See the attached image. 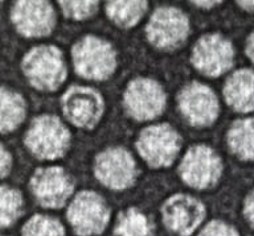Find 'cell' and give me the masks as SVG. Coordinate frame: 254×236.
Masks as SVG:
<instances>
[{
    "instance_id": "cell-1",
    "label": "cell",
    "mask_w": 254,
    "mask_h": 236,
    "mask_svg": "<svg viewBox=\"0 0 254 236\" xmlns=\"http://www.w3.org/2000/svg\"><path fill=\"white\" fill-rule=\"evenodd\" d=\"M23 71L32 86L44 91L59 89L66 78V66L59 47L41 45L28 51L23 59Z\"/></svg>"
},
{
    "instance_id": "cell-3",
    "label": "cell",
    "mask_w": 254,
    "mask_h": 236,
    "mask_svg": "<svg viewBox=\"0 0 254 236\" xmlns=\"http://www.w3.org/2000/svg\"><path fill=\"white\" fill-rule=\"evenodd\" d=\"M71 55L75 71L83 78L102 81L109 78L117 67L113 47L95 36H86L77 41Z\"/></svg>"
},
{
    "instance_id": "cell-2",
    "label": "cell",
    "mask_w": 254,
    "mask_h": 236,
    "mask_svg": "<svg viewBox=\"0 0 254 236\" xmlns=\"http://www.w3.org/2000/svg\"><path fill=\"white\" fill-rule=\"evenodd\" d=\"M25 145L40 160L63 157L70 145V132L52 115L36 118L25 135Z\"/></svg>"
},
{
    "instance_id": "cell-23",
    "label": "cell",
    "mask_w": 254,
    "mask_h": 236,
    "mask_svg": "<svg viewBox=\"0 0 254 236\" xmlns=\"http://www.w3.org/2000/svg\"><path fill=\"white\" fill-rule=\"evenodd\" d=\"M59 4L64 15L73 20L89 19L98 8L97 1H59Z\"/></svg>"
},
{
    "instance_id": "cell-28",
    "label": "cell",
    "mask_w": 254,
    "mask_h": 236,
    "mask_svg": "<svg viewBox=\"0 0 254 236\" xmlns=\"http://www.w3.org/2000/svg\"><path fill=\"white\" fill-rule=\"evenodd\" d=\"M192 4H194V5H198L200 8L210 9V8H213L214 5H218V4H221V1H192Z\"/></svg>"
},
{
    "instance_id": "cell-11",
    "label": "cell",
    "mask_w": 254,
    "mask_h": 236,
    "mask_svg": "<svg viewBox=\"0 0 254 236\" xmlns=\"http://www.w3.org/2000/svg\"><path fill=\"white\" fill-rule=\"evenodd\" d=\"M94 173L98 181L113 190L130 188L136 178V165L132 156L122 148L103 150L95 158Z\"/></svg>"
},
{
    "instance_id": "cell-13",
    "label": "cell",
    "mask_w": 254,
    "mask_h": 236,
    "mask_svg": "<svg viewBox=\"0 0 254 236\" xmlns=\"http://www.w3.org/2000/svg\"><path fill=\"white\" fill-rule=\"evenodd\" d=\"M178 104L184 119L192 126H209L218 115V102L214 93L198 82L190 83L180 91Z\"/></svg>"
},
{
    "instance_id": "cell-5",
    "label": "cell",
    "mask_w": 254,
    "mask_h": 236,
    "mask_svg": "<svg viewBox=\"0 0 254 236\" xmlns=\"http://www.w3.org/2000/svg\"><path fill=\"white\" fill-rule=\"evenodd\" d=\"M146 33L154 47L172 50L186 41L190 33V21L178 8L162 7L151 16Z\"/></svg>"
},
{
    "instance_id": "cell-9",
    "label": "cell",
    "mask_w": 254,
    "mask_h": 236,
    "mask_svg": "<svg viewBox=\"0 0 254 236\" xmlns=\"http://www.w3.org/2000/svg\"><path fill=\"white\" fill-rule=\"evenodd\" d=\"M123 102L130 116L136 120H151L164 110L166 93L154 79L138 78L128 83Z\"/></svg>"
},
{
    "instance_id": "cell-6",
    "label": "cell",
    "mask_w": 254,
    "mask_h": 236,
    "mask_svg": "<svg viewBox=\"0 0 254 236\" xmlns=\"http://www.w3.org/2000/svg\"><path fill=\"white\" fill-rule=\"evenodd\" d=\"M110 210L101 195L82 191L73 199L67 210V219L81 236L98 235L106 229Z\"/></svg>"
},
{
    "instance_id": "cell-15",
    "label": "cell",
    "mask_w": 254,
    "mask_h": 236,
    "mask_svg": "<svg viewBox=\"0 0 254 236\" xmlns=\"http://www.w3.org/2000/svg\"><path fill=\"white\" fill-rule=\"evenodd\" d=\"M12 23L25 37H43L55 27V11L48 1H17L12 8Z\"/></svg>"
},
{
    "instance_id": "cell-21",
    "label": "cell",
    "mask_w": 254,
    "mask_h": 236,
    "mask_svg": "<svg viewBox=\"0 0 254 236\" xmlns=\"http://www.w3.org/2000/svg\"><path fill=\"white\" fill-rule=\"evenodd\" d=\"M23 213V198L16 189L0 186V227L13 225Z\"/></svg>"
},
{
    "instance_id": "cell-30",
    "label": "cell",
    "mask_w": 254,
    "mask_h": 236,
    "mask_svg": "<svg viewBox=\"0 0 254 236\" xmlns=\"http://www.w3.org/2000/svg\"><path fill=\"white\" fill-rule=\"evenodd\" d=\"M0 4H1V3H0Z\"/></svg>"
},
{
    "instance_id": "cell-25",
    "label": "cell",
    "mask_w": 254,
    "mask_h": 236,
    "mask_svg": "<svg viewBox=\"0 0 254 236\" xmlns=\"http://www.w3.org/2000/svg\"><path fill=\"white\" fill-rule=\"evenodd\" d=\"M12 166L11 154L8 153L7 149L0 144V178L5 177Z\"/></svg>"
},
{
    "instance_id": "cell-14",
    "label": "cell",
    "mask_w": 254,
    "mask_h": 236,
    "mask_svg": "<svg viewBox=\"0 0 254 236\" xmlns=\"http://www.w3.org/2000/svg\"><path fill=\"white\" fill-rule=\"evenodd\" d=\"M163 221L171 231L180 236H188L201 225L205 207L201 202L186 194H176L162 207Z\"/></svg>"
},
{
    "instance_id": "cell-17",
    "label": "cell",
    "mask_w": 254,
    "mask_h": 236,
    "mask_svg": "<svg viewBox=\"0 0 254 236\" xmlns=\"http://www.w3.org/2000/svg\"><path fill=\"white\" fill-rule=\"evenodd\" d=\"M25 118V102L13 90L0 87V132L16 130Z\"/></svg>"
},
{
    "instance_id": "cell-7",
    "label": "cell",
    "mask_w": 254,
    "mask_h": 236,
    "mask_svg": "<svg viewBox=\"0 0 254 236\" xmlns=\"http://www.w3.org/2000/svg\"><path fill=\"white\" fill-rule=\"evenodd\" d=\"M31 189L40 205L48 209H60L73 193L74 181L63 168H40L32 176Z\"/></svg>"
},
{
    "instance_id": "cell-24",
    "label": "cell",
    "mask_w": 254,
    "mask_h": 236,
    "mask_svg": "<svg viewBox=\"0 0 254 236\" xmlns=\"http://www.w3.org/2000/svg\"><path fill=\"white\" fill-rule=\"evenodd\" d=\"M198 236H238L237 231L225 222L213 221L204 227Z\"/></svg>"
},
{
    "instance_id": "cell-20",
    "label": "cell",
    "mask_w": 254,
    "mask_h": 236,
    "mask_svg": "<svg viewBox=\"0 0 254 236\" xmlns=\"http://www.w3.org/2000/svg\"><path fill=\"white\" fill-rule=\"evenodd\" d=\"M117 236H151L150 221L146 215L139 213L138 210L128 209L119 215L115 226Z\"/></svg>"
},
{
    "instance_id": "cell-8",
    "label": "cell",
    "mask_w": 254,
    "mask_h": 236,
    "mask_svg": "<svg viewBox=\"0 0 254 236\" xmlns=\"http://www.w3.org/2000/svg\"><path fill=\"white\" fill-rule=\"evenodd\" d=\"M183 181L194 189H206L220 180L222 162L209 146H192L179 168Z\"/></svg>"
},
{
    "instance_id": "cell-29",
    "label": "cell",
    "mask_w": 254,
    "mask_h": 236,
    "mask_svg": "<svg viewBox=\"0 0 254 236\" xmlns=\"http://www.w3.org/2000/svg\"><path fill=\"white\" fill-rule=\"evenodd\" d=\"M237 4L245 11L254 12V1H237Z\"/></svg>"
},
{
    "instance_id": "cell-10",
    "label": "cell",
    "mask_w": 254,
    "mask_h": 236,
    "mask_svg": "<svg viewBox=\"0 0 254 236\" xmlns=\"http://www.w3.org/2000/svg\"><path fill=\"white\" fill-rule=\"evenodd\" d=\"M61 108L69 122L79 128L90 130L102 116L105 103L94 89L73 86L61 98Z\"/></svg>"
},
{
    "instance_id": "cell-18",
    "label": "cell",
    "mask_w": 254,
    "mask_h": 236,
    "mask_svg": "<svg viewBox=\"0 0 254 236\" xmlns=\"http://www.w3.org/2000/svg\"><path fill=\"white\" fill-rule=\"evenodd\" d=\"M228 144L238 158L254 160V119L234 122L228 131Z\"/></svg>"
},
{
    "instance_id": "cell-27",
    "label": "cell",
    "mask_w": 254,
    "mask_h": 236,
    "mask_svg": "<svg viewBox=\"0 0 254 236\" xmlns=\"http://www.w3.org/2000/svg\"><path fill=\"white\" fill-rule=\"evenodd\" d=\"M246 54L254 63V32L248 37V41H246Z\"/></svg>"
},
{
    "instance_id": "cell-4",
    "label": "cell",
    "mask_w": 254,
    "mask_h": 236,
    "mask_svg": "<svg viewBox=\"0 0 254 236\" xmlns=\"http://www.w3.org/2000/svg\"><path fill=\"white\" fill-rule=\"evenodd\" d=\"M182 146V139L168 124L147 127L139 135L136 148L142 158L152 168L171 165Z\"/></svg>"
},
{
    "instance_id": "cell-22",
    "label": "cell",
    "mask_w": 254,
    "mask_h": 236,
    "mask_svg": "<svg viewBox=\"0 0 254 236\" xmlns=\"http://www.w3.org/2000/svg\"><path fill=\"white\" fill-rule=\"evenodd\" d=\"M23 236H65V230L53 218L35 215L24 226Z\"/></svg>"
},
{
    "instance_id": "cell-19",
    "label": "cell",
    "mask_w": 254,
    "mask_h": 236,
    "mask_svg": "<svg viewBox=\"0 0 254 236\" xmlns=\"http://www.w3.org/2000/svg\"><path fill=\"white\" fill-rule=\"evenodd\" d=\"M147 1H109L106 11L109 19L121 28H131L139 23L146 13Z\"/></svg>"
},
{
    "instance_id": "cell-12",
    "label": "cell",
    "mask_w": 254,
    "mask_h": 236,
    "mask_svg": "<svg viewBox=\"0 0 254 236\" xmlns=\"http://www.w3.org/2000/svg\"><path fill=\"white\" fill-rule=\"evenodd\" d=\"M234 50L229 40L220 35H206L198 40L192 53V63L208 77H218L233 65Z\"/></svg>"
},
{
    "instance_id": "cell-26",
    "label": "cell",
    "mask_w": 254,
    "mask_h": 236,
    "mask_svg": "<svg viewBox=\"0 0 254 236\" xmlns=\"http://www.w3.org/2000/svg\"><path fill=\"white\" fill-rule=\"evenodd\" d=\"M244 214H245L246 219L250 222V225L254 226V191L248 195L244 205Z\"/></svg>"
},
{
    "instance_id": "cell-16",
    "label": "cell",
    "mask_w": 254,
    "mask_h": 236,
    "mask_svg": "<svg viewBox=\"0 0 254 236\" xmlns=\"http://www.w3.org/2000/svg\"><path fill=\"white\" fill-rule=\"evenodd\" d=\"M226 103L237 112L254 111V73L241 69L230 75L224 87Z\"/></svg>"
}]
</instances>
